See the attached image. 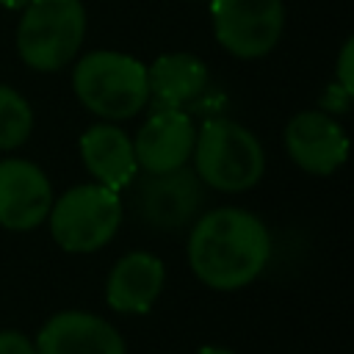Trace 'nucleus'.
Listing matches in <instances>:
<instances>
[{"label":"nucleus","mask_w":354,"mask_h":354,"mask_svg":"<svg viewBox=\"0 0 354 354\" xmlns=\"http://www.w3.org/2000/svg\"><path fill=\"white\" fill-rule=\"evenodd\" d=\"M335 83H337L340 88H346V91H351V94H354V41H351V39L340 47Z\"/></svg>","instance_id":"dca6fc26"},{"label":"nucleus","mask_w":354,"mask_h":354,"mask_svg":"<svg viewBox=\"0 0 354 354\" xmlns=\"http://www.w3.org/2000/svg\"><path fill=\"white\" fill-rule=\"evenodd\" d=\"M80 158L97 185H105L116 194L138 177L133 138L111 122H100L80 136Z\"/></svg>","instance_id":"ddd939ff"},{"label":"nucleus","mask_w":354,"mask_h":354,"mask_svg":"<svg viewBox=\"0 0 354 354\" xmlns=\"http://www.w3.org/2000/svg\"><path fill=\"white\" fill-rule=\"evenodd\" d=\"M28 3H30V0H0V6H6V8H11V11H22Z\"/></svg>","instance_id":"aec40b11"},{"label":"nucleus","mask_w":354,"mask_h":354,"mask_svg":"<svg viewBox=\"0 0 354 354\" xmlns=\"http://www.w3.org/2000/svg\"><path fill=\"white\" fill-rule=\"evenodd\" d=\"M0 354H36V343L17 329H3L0 332Z\"/></svg>","instance_id":"f3484780"},{"label":"nucleus","mask_w":354,"mask_h":354,"mask_svg":"<svg viewBox=\"0 0 354 354\" xmlns=\"http://www.w3.org/2000/svg\"><path fill=\"white\" fill-rule=\"evenodd\" d=\"M196 354H235L232 348H224V346H202Z\"/></svg>","instance_id":"6ab92c4d"},{"label":"nucleus","mask_w":354,"mask_h":354,"mask_svg":"<svg viewBox=\"0 0 354 354\" xmlns=\"http://www.w3.org/2000/svg\"><path fill=\"white\" fill-rule=\"evenodd\" d=\"M53 241L69 254H88L111 243L122 224V199L105 185H75L47 213Z\"/></svg>","instance_id":"39448f33"},{"label":"nucleus","mask_w":354,"mask_h":354,"mask_svg":"<svg viewBox=\"0 0 354 354\" xmlns=\"http://www.w3.org/2000/svg\"><path fill=\"white\" fill-rule=\"evenodd\" d=\"M351 97H354L351 91L340 88L337 83H329L326 91H324V97H321V111L324 113H346L348 105H351Z\"/></svg>","instance_id":"a211bd4d"},{"label":"nucleus","mask_w":354,"mask_h":354,"mask_svg":"<svg viewBox=\"0 0 354 354\" xmlns=\"http://www.w3.org/2000/svg\"><path fill=\"white\" fill-rule=\"evenodd\" d=\"M271 257L266 224L243 207H216L199 216L188 235V266L213 290L252 285Z\"/></svg>","instance_id":"f257e3e1"},{"label":"nucleus","mask_w":354,"mask_h":354,"mask_svg":"<svg viewBox=\"0 0 354 354\" xmlns=\"http://www.w3.org/2000/svg\"><path fill=\"white\" fill-rule=\"evenodd\" d=\"M194 141H196V127L185 111L155 108L133 138L136 163L147 174L180 169L191 160Z\"/></svg>","instance_id":"9d476101"},{"label":"nucleus","mask_w":354,"mask_h":354,"mask_svg":"<svg viewBox=\"0 0 354 354\" xmlns=\"http://www.w3.org/2000/svg\"><path fill=\"white\" fill-rule=\"evenodd\" d=\"M130 185L133 188V207L136 216L163 232H174L196 221L199 207L205 205V183L196 177L194 169L180 166L160 174H141Z\"/></svg>","instance_id":"0eeeda50"},{"label":"nucleus","mask_w":354,"mask_h":354,"mask_svg":"<svg viewBox=\"0 0 354 354\" xmlns=\"http://www.w3.org/2000/svg\"><path fill=\"white\" fill-rule=\"evenodd\" d=\"M147 83L155 108L183 111L207 88V66L194 53H166L147 66Z\"/></svg>","instance_id":"4468645a"},{"label":"nucleus","mask_w":354,"mask_h":354,"mask_svg":"<svg viewBox=\"0 0 354 354\" xmlns=\"http://www.w3.org/2000/svg\"><path fill=\"white\" fill-rule=\"evenodd\" d=\"M290 160L310 174H332L346 163L348 138L340 122L324 111H301L285 127Z\"/></svg>","instance_id":"1a4fd4ad"},{"label":"nucleus","mask_w":354,"mask_h":354,"mask_svg":"<svg viewBox=\"0 0 354 354\" xmlns=\"http://www.w3.org/2000/svg\"><path fill=\"white\" fill-rule=\"evenodd\" d=\"M166 282V268L160 257L149 252H127L119 257L105 282V301L113 313L141 315L152 310Z\"/></svg>","instance_id":"f8f14e48"},{"label":"nucleus","mask_w":354,"mask_h":354,"mask_svg":"<svg viewBox=\"0 0 354 354\" xmlns=\"http://www.w3.org/2000/svg\"><path fill=\"white\" fill-rule=\"evenodd\" d=\"M196 177L224 194H241L260 183L266 171V152L252 130L232 119H207L194 141Z\"/></svg>","instance_id":"7ed1b4c3"},{"label":"nucleus","mask_w":354,"mask_h":354,"mask_svg":"<svg viewBox=\"0 0 354 354\" xmlns=\"http://www.w3.org/2000/svg\"><path fill=\"white\" fill-rule=\"evenodd\" d=\"M33 130V111L28 100L11 86L0 83V149H17Z\"/></svg>","instance_id":"2eb2a0df"},{"label":"nucleus","mask_w":354,"mask_h":354,"mask_svg":"<svg viewBox=\"0 0 354 354\" xmlns=\"http://www.w3.org/2000/svg\"><path fill=\"white\" fill-rule=\"evenodd\" d=\"M216 41L235 58L268 55L285 30L282 0H210Z\"/></svg>","instance_id":"423d86ee"},{"label":"nucleus","mask_w":354,"mask_h":354,"mask_svg":"<svg viewBox=\"0 0 354 354\" xmlns=\"http://www.w3.org/2000/svg\"><path fill=\"white\" fill-rule=\"evenodd\" d=\"M72 88L80 105L105 122L136 116L149 102L147 66L124 53L94 50L75 64Z\"/></svg>","instance_id":"f03ea898"},{"label":"nucleus","mask_w":354,"mask_h":354,"mask_svg":"<svg viewBox=\"0 0 354 354\" xmlns=\"http://www.w3.org/2000/svg\"><path fill=\"white\" fill-rule=\"evenodd\" d=\"M53 185L47 174L22 158L0 160V227L28 232L47 221L53 207Z\"/></svg>","instance_id":"6e6552de"},{"label":"nucleus","mask_w":354,"mask_h":354,"mask_svg":"<svg viewBox=\"0 0 354 354\" xmlns=\"http://www.w3.org/2000/svg\"><path fill=\"white\" fill-rule=\"evenodd\" d=\"M86 39V8L80 0H30L17 28V53L36 72L66 66Z\"/></svg>","instance_id":"20e7f679"},{"label":"nucleus","mask_w":354,"mask_h":354,"mask_svg":"<svg viewBox=\"0 0 354 354\" xmlns=\"http://www.w3.org/2000/svg\"><path fill=\"white\" fill-rule=\"evenodd\" d=\"M36 354H124L116 326L86 310H61L36 335Z\"/></svg>","instance_id":"9b49d317"}]
</instances>
